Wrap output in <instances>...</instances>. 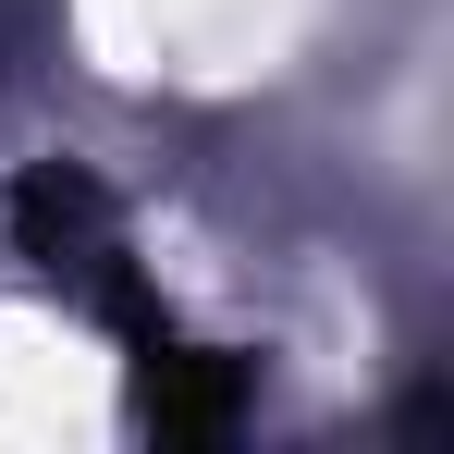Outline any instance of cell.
Returning <instances> with one entry per match:
<instances>
[{"label":"cell","mask_w":454,"mask_h":454,"mask_svg":"<svg viewBox=\"0 0 454 454\" xmlns=\"http://www.w3.org/2000/svg\"><path fill=\"white\" fill-rule=\"evenodd\" d=\"M136 405H148L160 442H222L233 418H246V369L209 356V344H184V332H160L148 356H136Z\"/></svg>","instance_id":"cell-2"},{"label":"cell","mask_w":454,"mask_h":454,"mask_svg":"<svg viewBox=\"0 0 454 454\" xmlns=\"http://www.w3.org/2000/svg\"><path fill=\"white\" fill-rule=\"evenodd\" d=\"M12 246H25L98 332H123V356H148L160 332H172V307L148 295V270H136V246H123V209H111V184H98L86 160H37V172L12 184Z\"/></svg>","instance_id":"cell-1"}]
</instances>
